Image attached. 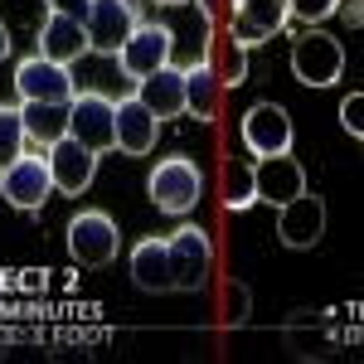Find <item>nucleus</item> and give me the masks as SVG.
<instances>
[{
	"label": "nucleus",
	"instance_id": "nucleus-1",
	"mask_svg": "<svg viewBox=\"0 0 364 364\" xmlns=\"http://www.w3.org/2000/svg\"><path fill=\"white\" fill-rule=\"evenodd\" d=\"M146 199L161 214H170V219H185V214H195V204L204 199V170L190 156H166L146 175Z\"/></svg>",
	"mask_w": 364,
	"mask_h": 364
},
{
	"label": "nucleus",
	"instance_id": "nucleus-2",
	"mask_svg": "<svg viewBox=\"0 0 364 364\" xmlns=\"http://www.w3.org/2000/svg\"><path fill=\"white\" fill-rule=\"evenodd\" d=\"M63 233H68V257L78 267H112L122 252V228L102 209H78Z\"/></svg>",
	"mask_w": 364,
	"mask_h": 364
},
{
	"label": "nucleus",
	"instance_id": "nucleus-3",
	"mask_svg": "<svg viewBox=\"0 0 364 364\" xmlns=\"http://www.w3.org/2000/svg\"><path fill=\"white\" fill-rule=\"evenodd\" d=\"M291 73H296V83H306V87L340 83V73H345V44H340L336 34H326L321 25L301 29L296 44H291Z\"/></svg>",
	"mask_w": 364,
	"mask_h": 364
},
{
	"label": "nucleus",
	"instance_id": "nucleus-4",
	"mask_svg": "<svg viewBox=\"0 0 364 364\" xmlns=\"http://www.w3.org/2000/svg\"><path fill=\"white\" fill-rule=\"evenodd\" d=\"M170 252V277H175V291H199L209 272H214V243L199 224H180L166 238Z\"/></svg>",
	"mask_w": 364,
	"mask_h": 364
},
{
	"label": "nucleus",
	"instance_id": "nucleus-5",
	"mask_svg": "<svg viewBox=\"0 0 364 364\" xmlns=\"http://www.w3.org/2000/svg\"><path fill=\"white\" fill-rule=\"evenodd\" d=\"M170 54H175V29L170 25H156V20H141L127 39H122V49H117V63H122V73L127 78H151L156 68H166Z\"/></svg>",
	"mask_w": 364,
	"mask_h": 364
},
{
	"label": "nucleus",
	"instance_id": "nucleus-6",
	"mask_svg": "<svg viewBox=\"0 0 364 364\" xmlns=\"http://www.w3.org/2000/svg\"><path fill=\"white\" fill-rule=\"evenodd\" d=\"M15 92H20V102H73L78 97V78H73L68 63L29 54L15 63Z\"/></svg>",
	"mask_w": 364,
	"mask_h": 364
},
{
	"label": "nucleus",
	"instance_id": "nucleus-7",
	"mask_svg": "<svg viewBox=\"0 0 364 364\" xmlns=\"http://www.w3.org/2000/svg\"><path fill=\"white\" fill-rule=\"evenodd\" d=\"M54 195V175H49V161L44 156H20L0 170V199L20 214H39Z\"/></svg>",
	"mask_w": 364,
	"mask_h": 364
},
{
	"label": "nucleus",
	"instance_id": "nucleus-8",
	"mask_svg": "<svg viewBox=\"0 0 364 364\" xmlns=\"http://www.w3.org/2000/svg\"><path fill=\"white\" fill-rule=\"evenodd\" d=\"M68 136L87 151H117V102L107 92H78L68 102Z\"/></svg>",
	"mask_w": 364,
	"mask_h": 364
},
{
	"label": "nucleus",
	"instance_id": "nucleus-9",
	"mask_svg": "<svg viewBox=\"0 0 364 364\" xmlns=\"http://www.w3.org/2000/svg\"><path fill=\"white\" fill-rule=\"evenodd\" d=\"M136 25H141L136 0H87V15H83L87 54L112 58L117 49H122V39H127Z\"/></svg>",
	"mask_w": 364,
	"mask_h": 364
},
{
	"label": "nucleus",
	"instance_id": "nucleus-10",
	"mask_svg": "<svg viewBox=\"0 0 364 364\" xmlns=\"http://www.w3.org/2000/svg\"><path fill=\"white\" fill-rule=\"evenodd\" d=\"M44 161L54 175V195H87V185L97 180V151H87L83 141L58 136L54 146H44Z\"/></svg>",
	"mask_w": 364,
	"mask_h": 364
},
{
	"label": "nucleus",
	"instance_id": "nucleus-11",
	"mask_svg": "<svg viewBox=\"0 0 364 364\" xmlns=\"http://www.w3.org/2000/svg\"><path fill=\"white\" fill-rule=\"evenodd\" d=\"M277 238L282 248H316L321 238H326V199L301 190L296 199H287L277 204Z\"/></svg>",
	"mask_w": 364,
	"mask_h": 364
},
{
	"label": "nucleus",
	"instance_id": "nucleus-12",
	"mask_svg": "<svg viewBox=\"0 0 364 364\" xmlns=\"http://www.w3.org/2000/svg\"><path fill=\"white\" fill-rule=\"evenodd\" d=\"M287 20H291L287 0H233L228 34H233V44L257 49V44H267L272 34H282V29H287Z\"/></svg>",
	"mask_w": 364,
	"mask_h": 364
},
{
	"label": "nucleus",
	"instance_id": "nucleus-13",
	"mask_svg": "<svg viewBox=\"0 0 364 364\" xmlns=\"http://www.w3.org/2000/svg\"><path fill=\"white\" fill-rule=\"evenodd\" d=\"M282 345L296 355V360H331L340 350V331L326 311H296L287 326H282Z\"/></svg>",
	"mask_w": 364,
	"mask_h": 364
},
{
	"label": "nucleus",
	"instance_id": "nucleus-14",
	"mask_svg": "<svg viewBox=\"0 0 364 364\" xmlns=\"http://www.w3.org/2000/svg\"><path fill=\"white\" fill-rule=\"evenodd\" d=\"M252 180H257V204H287V199H296L306 185V166L291 156V151H282V156H257L252 161Z\"/></svg>",
	"mask_w": 364,
	"mask_h": 364
},
{
	"label": "nucleus",
	"instance_id": "nucleus-15",
	"mask_svg": "<svg viewBox=\"0 0 364 364\" xmlns=\"http://www.w3.org/2000/svg\"><path fill=\"white\" fill-rule=\"evenodd\" d=\"M291 136L296 132L282 102H252L243 112V146L252 156H282V151H291Z\"/></svg>",
	"mask_w": 364,
	"mask_h": 364
},
{
	"label": "nucleus",
	"instance_id": "nucleus-16",
	"mask_svg": "<svg viewBox=\"0 0 364 364\" xmlns=\"http://www.w3.org/2000/svg\"><path fill=\"white\" fill-rule=\"evenodd\" d=\"M34 54L54 58V63H78L87 54V29L78 15H58V10H44V20H39V49Z\"/></svg>",
	"mask_w": 364,
	"mask_h": 364
},
{
	"label": "nucleus",
	"instance_id": "nucleus-17",
	"mask_svg": "<svg viewBox=\"0 0 364 364\" xmlns=\"http://www.w3.org/2000/svg\"><path fill=\"white\" fill-rule=\"evenodd\" d=\"M156 136H161V117L141 102L136 92L117 102V151L122 156H151L156 151Z\"/></svg>",
	"mask_w": 364,
	"mask_h": 364
},
{
	"label": "nucleus",
	"instance_id": "nucleus-18",
	"mask_svg": "<svg viewBox=\"0 0 364 364\" xmlns=\"http://www.w3.org/2000/svg\"><path fill=\"white\" fill-rule=\"evenodd\" d=\"M132 282L151 296H166L175 291V277H170V252H166V238H141L132 248Z\"/></svg>",
	"mask_w": 364,
	"mask_h": 364
},
{
	"label": "nucleus",
	"instance_id": "nucleus-19",
	"mask_svg": "<svg viewBox=\"0 0 364 364\" xmlns=\"http://www.w3.org/2000/svg\"><path fill=\"white\" fill-rule=\"evenodd\" d=\"M136 97L161 117V122H166V117H180V112H185V68H175V63L156 68L151 78H141V83H136Z\"/></svg>",
	"mask_w": 364,
	"mask_h": 364
},
{
	"label": "nucleus",
	"instance_id": "nucleus-20",
	"mask_svg": "<svg viewBox=\"0 0 364 364\" xmlns=\"http://www.w3.org/2000/svg\"><path fill=\"white\" fill-rule=\"evenodd\" d=\"M219 97H224V83H219L214 63H209V58L190 63V68H185V112L195 117V122H214Z\"/></svg>",
	"mask_w": 364,
	"mask_h": 364
},
{
	"label": "nucleus",
	"instance_id": "nucleus-21",
	"mask_svg": "<svg viewBox=\"0 0 364 364\" xmlns=\"http://www.w3.org/2000/svg\"><path fill=\"white\" fill-rule=\"evenodd\" d=\"M29 146H54L58 136H68V102H20Z\"/></svg>",
	"mask_w": 364,
	"mask_h": 364
},
{
	"label": "nucleus",
	"instance_id": "nucleus-22",
	"mask_svg": "<svg viewBox=\"0 0 364 364\" xmlns=\"http://www.w3.org/2000/svg\"><path fill=\"white\" fill-rule=\"evenodd\" d=\"M219 190H224V209L243 214L257 204V180H252V161H224L219 170Z\"/></svg>",
	"mask_w": 364,
	"mask_h": 364
},
{
	"label": "nucleus",
	"instance_id": "nucleus-23",
	"mask_svg": "<svg viewBox=\"0 0 364 364\" xmlns=\"http://www.w3.org/2000/svg\"><path fill=\"white\" fill-rule=\"evenodd\" d=\"M25 117H20V107L15 102H0V170L10 166V161H20L25 156Z\"/></svg>",
	"mask_w": 364,
	"mask_h": 364
},
{
	"label": "nucleus",
	"instance_id": "nucleus-24",
	"mask_svg": "<svg viewBox=\"0 0 364 364\" xmlns=\"http://www.w3.org/2000/svg\"><path fill=\"white\" fill-rule=\"evenodd\" d=\"M340 0H287V10H291V20H301V25H321V20H331L336 15Z\"/></svg>",
	"mask_w": 364,
	"mask_h": 364
},
{
	"label": "nucleus",
	"instance_id": "nucleus-25",
	"mask_svg": "<svg viewBox=\"0 0 364 364\" xmlns=\"http://www.w3.org/2000/svg\"><path fill=\"white\" fill-rule=\"evenodd\" d=\"M214 73H219V83H224V87H238L243 78H248V49L228 39V58H224V68H214Z\"/></svg>",
	"mask_w": 364,
	"mask_h": 364
},
{
	"label": "nucleus",
	"instance_id": "nucleus-26",
	"mask_svg": "<svg viewBox=\"0 0 364 364\" xmlns=\"http://www.w3.org/2000/svg\"><path fill=\"white\" fill-rule=\"evenodd\" d=\"M224 301H228V321H233V326H248V316H252L248 282H228V287H224Z\"/></svg>",
	"mask_w": 364,
	"mask_h": 364
},
{
	"label": "nucleus",
	"instance_id": "nucleus-27",
	"mask_svg": "<svg viewBox=\"0 0 364 364\" xmlns=\"http://www.w3.org/2000/svg\"><path fill=\"white\" fill-rule=\"evenodd\" d=\"M340 127L355 141H364V92H350V97L340 102Z\"/></svg>",
	"mask_w": 364,
	"mask_h": 364
},
{
	"label": "nucleus",
	"instance_id": "nucleus-28",
	"mask_svg": "<svg viewBox=\"0 0 364 364\" xmlns=\"http://www.w3.org/2000/svg\"><path fill=\"white\" fill-rule=\"evenodd\" d=\"M44 10H58V15H87V0H44Z\"/></svg>",
	"mask_w": 364,
	"mask_h": 364
},
{
	"label": "nucleus",
	"instance_id": "nucleus-29",
	"mask_svg": "<svg viewBox=\"0 0 364 364\" xmlns=\"http://www.w3.org/2000/svg\"><path fill=\"white\" fill-rule=\"evenodd\" d=\"M0 58H10V29L0 25Z\"/></svg>",
	"mask_w": 364,
	"mask_h": 364
},
{
	"label": "nucleus",
	"instance_id": "nucleus-30",
	"mask_svg": "<svg viewBox=\"0 0 364 364\" xmlns=\"http://www.w3.org/2000/svg\"><path fill=\"white\" fill-rule=\"evenodd\" d=\"M156 5H190V0H156Z\"/></svg>",
	"mask_w": 364,
	"mask_h": 364
}]
</instances>
